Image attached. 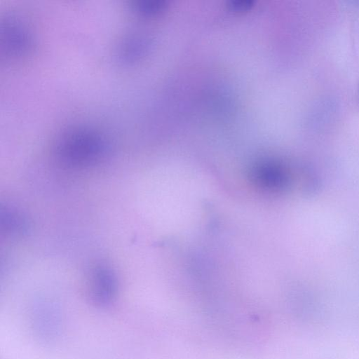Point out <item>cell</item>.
<instances>
[{
  "label": "cell",
  "instance_id": "2",
  "mask_svg": "<svg viewBox=\"0 0 359 359\" xmlns=\"http://www.w3.org/2000/svg\"><path fill=\"white\" fill-rule=\"evenodd\" d=\"M272 69H273V67H272ZM271 73H272V71H271ZM271 76H272V74H271ZM271 79H270V80H271Z\"/></svg>",
  "mask_w": 359,
  "mask_h": 359
},
{
  "label": "cell",
  "instance_id": "1",
  "mask_svg": "<svg viewBox=\"0 0 359 359\" xmlns=\"http://www.w3.org/2000/svg\"><path fill=\"white\" fill-rule=\"evenodd\" d=\"M116 294L115 278L107 271H100L95 276L93 287V299L100 306H109Z\"/></svg>",
  "mask_w": 359,
  "mask_h": 359
}]
</instances>
